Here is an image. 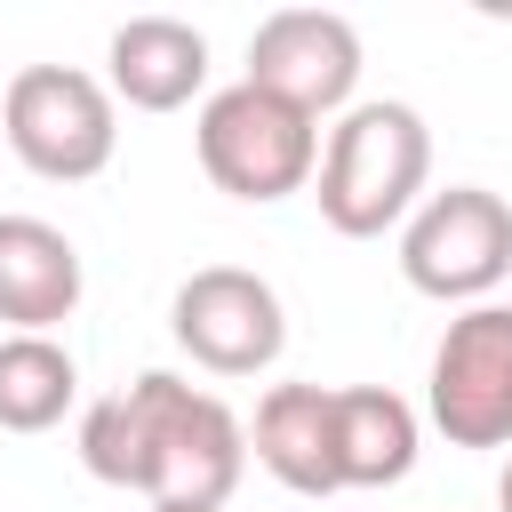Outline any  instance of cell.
<instances>
[{"label":"cell","mask_w":512,"mask_h":512,"mask_svg":"<svg viewBox=\"0 0 512 512\" xmlns=\"http://www.w3.org/2000/svg\"><path fill=\"white\" fill-rule=\"evenodd\" d=\"M80 464L104 488H136L152 504L224 512V496L248 472V424L216 392H200L168 368H144L128 392H112L80 416Z\"/></svg>","instance_id":"obj_1"},{"label":"cell","mask_w":512,"mask_h":512,"mask_svg":"<svg viewBox=\"0 0 512 512\" xmlns=\"http://www.w3.org/2000/svg\"><path fill=\"white\" fill-rule=\"evenodd\" d=\"M80 248L48 216H0V320L8 336H48L80 312Z\"/></svg>","instance_id":"obj_10"},{"label":"cell","mask_w":512,"mask_h":512,"mask_svg":"<svg viewBox=\"0 0 512 512\" xmlns=\"http://www.w3.org/2000/svg\"><path fill=\"white\" fill-rule=\"evenodd\" d=\"M80 400V368L56 336H0V432H48Z\"/></svg>","instance_id":"obj_13"},{"label":"cell","mask_w":512,"mask_h":512,"mask_svg":"<svg viewBox=\"0 0 512 512\" xmlns=\"http://www.w3.org/2000/svg\"><path fill=\"white\" fill-rule=\"evenodd\" d=\"M400 272L432 304H488V288L512 272V208L488 184L424 192V208L400 224Z\"/></svg>","instance_id":"obj_5"},{"label":"cell","mask_w":512,"mask_h":512,"mask_svg":"<svg viewBox=\"0 0 512 512\" xmlns=\"http://www.w3.org/2000/svg\"><path fill=\"white\" fill-rule=\"evenodd\" d=\"M336 448H344V488H392L416 472V408L392 384H344Z\"/></svg>","instance_id":"obj_12"},{"label":"cell","mask_w":512,"mask_h":512,"mask_svg":"<svg viewBox=\"0 0 512 512\" xmlns=\"http://www.w3.org/2000/svg\"><path fill=\"white\" fill-rule=\"evenodd\" d=\"M192 144H200L208 184L232 192V200H256V208L288 200V192H304L320 176V120H304L296 104H280V96L248 88V80H232V88H216L200 104Z\"/></svg>","instance_id":"obj_3"},{"label":"cell","mask_w":512,"mask_h":512,"mask_svg":"<svg viewBox=\"0 0 512 512\" xmlns=\"http://www.w3.org/2000/svg\"><path fill=\"white\" fill-rule=\"evenodd\" d=\"M496 512H512V456H504V480H496Z\"/></svg>","instance_id":"obj_14"},{"label":"cell","mask_w":512,"mask_h":512,"mask_svg":"<svg viewBox=\"0 0 512 512\" xmlns=\"http://www.w3.org/2000/svg\"><path fill=\"white\" fill-rule=\"evenodd\" d=\"M424 408L448 448H512V304H464L440 328Z\"/></svg>","instance_id":"obj_6"},{"label":"cell","mask_w":512,"mask_h":512,"mask_svg":"<svg viewBox=\"0 0 512 512\" xmlns=\"http://www.w3.org/2000/svg\"><path fill=\"white\" fill-rule=\"evenodd\" d=\"M152 512H192V504H152Z\"/></svg>","instance_id":"obj_15"},{"label":"cell","mask_w":512,"mask_h":512,"mask_svg":"<svg viewBox=\"0 0 512 512\" xmlns=\"http://www.w3.org/2000/svg\"><path fill=\"white\" fill-rule=\"evenodd\" d=\"M168 328H176V344H184L208 376H256V368H272L280 344H288V312H280L272 280L248 272V264H200V272L176 288Z\"/></svg>","instance_id":"obj_7"},{"label":"cell","mask_w":512,"mask_h":512,"mask_svg":"<svg viewBox=\"0 0 512 512\" xmlns=\"http://www.w3.org/2000/svg\"><path fill=\"white\" fill-rule=\"evenodd\" d=\"M248 448H256V464H264L280 488H296V496H336V488H344L336 392H328V384H272V392L256 400Z\"/></svg>","instance_id":"obj_9"},{"label":"cell","mask_w":512,"mask_h":512,"mask_svg":"<svg viewBox=\"0 0 512 512\" xmlns=\"http://www.w3.org/2000/svg\"><path fill=\"white\" fill-rule=\"evenodd\" d=\"M0 128H8V152L48 176V184H88L112 168V144H120V112H112V88L80 64H24L0 96Z\"/></svg>","instance_id":"obj_4"},{"label":"cell","mask_w":512,"mask_h":512,"mask_svg":"<svg viewBox=\"0 0 512 512\" xmlns=\"http://www.w3.org/2000/svg\"><path fill=\"white\" fill-rule=\"evenodd\" d=\"M112 64V96L136 104V112H184L200 88H208V32L184 24V16H128L104 48Z\"/></svg>","instance_id":"obj_11"},{"label":"cell","mask_w":512,"mask_h":512,"mask_svg":"<svg viewBox=\"0 0 512 512\" xmlns=\"http://www.w3.org/2000/svg\"><path fill=\"white\" fill-rule=\"evenodd\" d=\"M424 176H432V128L416 104H352L336 128H328V152H320V216L328 232L344 240H376L392 224H408L424 208Z\"/></svg>","instance_id":"obj_2"},{"label":"cell","mask_w":512,"mask_h":512,"mask_svg":"<svg viewBox=\"0 0 512 512\" xmlns=\"http://www.w3.org/2000/svg\"><path fill=\"white\" fill-rule=\"evenodd\" d=\"M248 88L296 104L304 120L344 112L360 88V32L336 8H272L248 32Z\"/></svg>","instance_id":"obj_8"}]
</instances>
